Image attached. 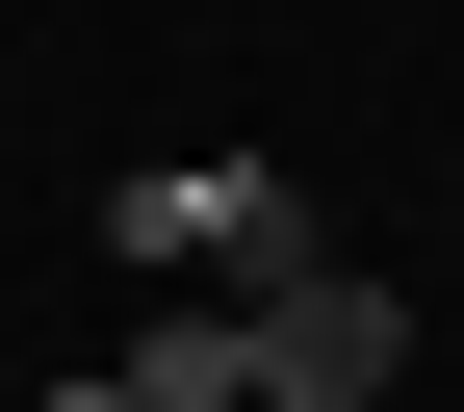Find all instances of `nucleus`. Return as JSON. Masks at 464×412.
<instances>
[{
    "instance_id": "3",
    "label": "nucleus",
    "mask_w": 464,
    "mask_h": 412,
    "mask_svg": "<svg viewBox=\"0 0 464 412\" xmlns=\"http://www.w3.org/2000/svg\"><path fill=\"white\" fill-rule=\"evenodd\" d=\"M103 387H130V412H258V335H232L207 283H155V310H130V361H103Z\"/></svg>"
},
{
    "instance_id": "1",
    "label": "nucleus",
    "mask_w": 464,
    "mask_h": 412,
    "mask_svg": "<svg viewBox=\"0 0 464 412\" xmlns=\"http://www.w3.org/2000/svg\"><path fill=\"white\" fill-rule=\"evenodd\" d=\"M103 258H130V283H207V310H258V283H310L335 232H310V181H258V155H155V181H103Z\"/></svg>"
},
{
    "instance_id": "2",
    "label": "nucleus",
    "mask_w": 464,
    "mask_h": 412,
    "mask_svg": "<svg viewBox=\"0 0 464 412\" xmlns=\"http://www.w3.org/2000/svg\"><path fill=\"white\" fill-rule=\"evenodd\" d=\"M258 412H387L413 387V283H362V258H310V283H258Z\"/></svg>"
},
{
    "instance_id": "4",
    "label": "nucleus",
    "mask_w": 464,
    "mask_h": 412,
    "mask_svg": "<svg viewBox=\"0 0 464 412\" xmlns=\"http://www.w3.org/2000/svg\"><path fill=\"white\" fill-rule=\"evenodd\" d=\"M52 412H130V387H52Z\"/></svg>"
}]
</instances>
